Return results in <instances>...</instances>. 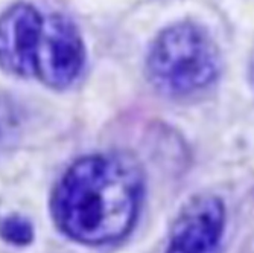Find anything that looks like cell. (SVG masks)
<instances>
[{
  "instance_id": "obj_1",
  "label": "cell",
  "mask_w": 254,
  "mask_h": 253,
  "mask_svg": "<svg viewBox=\"0 0 254 253\" xmlns=\"http://www.w3.org/2000/svg\"><path fill=\"white\" fill-rule=\"evenodd\" d=\"M142 200L135 168L111 156L84 157L55 188L52 214L68 238L87 246L118 241L132 229Z\"/></svg>"
},
{
  "instance_id": "obj_2",
  "label": "cell",
  "mask_w": 254,
  "mask_h": 253,
  "mask_svg": "<svg viewBox=\"0 0 254 253\" xmlns=\"http://www.w3.org/2000/svg\"><path fill=\"white\" fill-rule=\"evenodd\" d=\"M148 74L154 85L165 93L188 95L215 80L218 54L202 29L192 23H178L152 43Z\"/></svg>"
},
{
  "instance_id": "obj_3",
  "label": "cell",
  "mask_w": 254,
  "mask_h": 253,
  "mask_svg": "<svg viewBox=\"0 0 254 253\" xmlns=\"http://www.w3.org/2000/svg\"><path fill=\"white\" fill-rule=\"evenodd\" d=\"M84 58V44L73 23L57 14L43 15L32 58V77L49 87L64 88L81 74Z\"/></svg>"
},
{
  "instance_id": "obj_4",
  "label": "cell",
  "mask_w": 254,
  "mask_h": 253,
  "mask_svg": "<svg viewBox=\"0 0 254 253\" xmlns=\"http://www.w3.org/2000/svg\"><path fill=\"white\" fill-rule=\"evenodd\" d=\"M224 229V203L215 195H198L177 217L166 253H221Z\"/></svg>"
},
{
  "instance_id": "obj_5",
  "label": "cell",
  "mask_w": 254,
  "mask_h": 253,
  "mask_svg": "<svg viewBox=\"0 0 254 253\" xmlns=\"http://www.w3.org/2000/svg\"><path fill=\"white\" fill-rule=\"evenodd\" d=\"M43 14L31 5H14L2 18V66L20 77H32V58Z\"/></svg>"
},
{
  "instance_id": "obj_6",
  "label": "cell",
  "mask_w": 254,
  "mask_h": 253,
  "mask_svg": "<svg viewBox=\"0 0 254 253\" xmlns=\"http://www.w3.org/2000/svg\"><path fill=\"white\" fill-rule=\"evenodd\" d=\"M2 235L14 246H28L34 238V229L26 218L12 215L3 221Z\"/></svg>"
}]
</instances>
